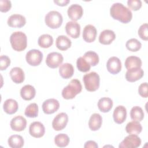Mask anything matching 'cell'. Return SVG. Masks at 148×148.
Instances as JSON below:
<instances>
[{"label":"cell","mask_w":148,"mask_h":148,"mask_svg":"<svg viewBox=\"0 0 148 148\" xmlns=\"http://www.w3.org/2000/svg\"><path fill=\"white\" fill-rule=\"evenodd\" d=\"M102 123V116L99 113H94L89 119L88 127L91 131H97L101 128Z\"/></svg>","instance_id":"obj_23"},{"label":"cell","mask_w":148,"mask_h":148,"mask_svg":"<svg viewBox=\"0 0 148 148\" xmlns=\"http://www.w3.org/2000/svg\"><path fill=\"white\" fill-rule=\"evenodd\" d=\"M38 43L42 48H49L53 43V38L50 35L43 34L39 37Z\"/></svg>","instance_id":"obj_31"},{"label":"cell","mask_w":148,"mask_h":148,"mask_svg":"<svg viewBox=\"0 0 148 148\" xmlns=\"http://www.w3.org/2000/svg\"><path fill=\"white\" fill-rule=\"evenodd\" d=\"M83 58L91 65L95 66L99 62V57L98 55L94 51H88L84 53Z\"/></svg>","instance_id":"obj_32"},{"label":"cell","mask_w":148,"mask_h":148,"mask_svg":"<svg viewBox=\"0 0 148 148\" xmlns=\"http://www.w3.org/2000/svg\"><path fill=\"white\" fill-rule=\"evenodd\" d=\"M12 8V3L8 0H1L0 1V11L1 12H7Z\"/></svg>","instance_id":"obj_41"},{"label":"cell","mask_w":148,"mask_h":148,"mask_svg":"<svg viewBox=\"0 0 148 148\" xmlns=\"http://www.w3.org/2000/svg\"><path fill=\"white\" fill-rule=\"evenodd\" d=\"M65 31L72 38H78L80 34V25L76 21H69L65 25Z\"/></svg>","instance_id":"obj_14"},{"label":"cell","mask_w":148,"mask_h":148,"mask_svg":"<svg viewBox=\"0 0 148 148\" xmlns=\"http://www.w3.org/2000/svg\"><path fill=\"white\" fill-rule=\"evenodd\" d=\"M82 90V86L80 82L77 79H74L71 80L68 86L63 88L62 96L65 99H71L79 94Z\"/></svg>","instance_id":"obj_3"},{"label":"cell","mask_w":148,"mask_h":148,"mask_svg":"<svg viewBox=\"0 0 148 148\" xmlns=\"http://www.w3.org/2000/svg\"><path fill=\"white\" fill-rule=\"evenodd\" d=\"M97 31L96 28L91 24L86 25L83 31V38L86 42L91 43L94 42L97 37Z\"/></svg>","instance_id":"obj_16"},{"label":"cell","mask_w":148,"mask_h":148,"mask_svg":"<svg viewBox=\"0 0 148 148\" xmlns=\"http://www.w3.org/2000/svg\"><path fill=\"white\" fill-rule=\"evenodd\" d=\"M141 145V139L137 135L130 134L120 143L119 148H136Z\"/></svg>","instance_id":"obj_7"},{"label":"cell","mask_w":148,"mask_h":148,"mask_svg":"<svg viewBox=\"0 0 148 148\" xmlns=\"http://www.w3.org/2000/svg\"><path fill=\"white\" fill-rule=\"evenodd\" d=\"M67 13L69 18L73 20V21H76L82 17L83 9L80 5L76 3L72 4L68 8Z\"/></svg>","instance_id":"obj_13"},{"label":"cell","mask_w":148,"mask_h":148,"mask_svg":"<svg viewBox=\"0 0 148 148\" xmlns=\"http://www.w3.org/2000/svg\"><path fill=\"white\" fill-rule=\"evenodd\" d=\"M3 108L5 112H6L7 114H14L17 111L18 109V103L16 100L13 99H8L4 102Z\"/></svg>","instance_id":"obj_26"},{"label":"cell","mask_w":148,"mask_h":148,"mask_svg":"<svg viewBox=\"0 0 148 148\" xmlns=\"http://www.w3.org/2000/svg\"><path fill=\"white\" fill-rule=\"evenodd\" d=\"M116 38L114 31L110 29H105L101 32L99 36V42L102 45H110Z\"/></svg>","instance_id":"obj_20"},{"label":"cell","mask_w":148,"mask_h":148,"mask_svg":"<svg viewBox=\"0 0 148 148\" xmlns=\"http://www.w3.org/2000/svg\"><path fill=\"white\" fill-rule=\"evenodd\" d=\"M60 108V103L58 100L50 98L45 101L42 104V109L43 112L47 114H53Z\"/></svg>","instance_id":"obj_10"},{"label":"cell","mask_w":148,"mask_h":148,"mask_svg":"<svg viewBox=\"0 0 148 148\" xmlns=\"http://www.w3.org/2000/svg\"><path fill=\"white\" fill-rule=\"evenodd\" d=\"M142 64L141 59L136 56L128 57L125 61V66L127 70L141 68Z\"/></svg>","instance_id":"obj_28"},{"label":"cell","mask_w":148,"mask_h":148,"mask_svg":"<svg viewBox=\"0 0 148 148\" xmlns=\"http://www.w3.org/2000/svg\"><path fill=\"white\" fill-rule=\"evenodd\" d=\"M69 140V136L65 134H58L54 138L55 144L60 147H64L68 146Z\"/></svg>","instance_id":"obj_34"},{"label":"cell","mask_w":148,"mask_h":148,"mask_svg":"<svg viewBox=\"0 0 148 148\" xmlns=\"http://www.w3.org/2000/svg\"><path fill=\"white\" fill-rule=\"evenodd\" d=\"M107 69L113 75L119 73L121 69V62L120 60L116 57H112L109 58L106 63Z\"/></svg>","instance_id":"obj_12"},{"label":"cell","mask_w":148,"mask_h":148,"mask_svg":"<svg viewBox=\"0 0 148 148\" xmlns=\"http://www.w3.org/2000/svg\"><path fill=\"white\" fill-rule=\"evenodd\" d=\"M36 94L35 88L29 84H27L23 87L20 90V95L22 98L26 101L32 99Z\"/></svg>","instance_id":"obj_22"},{"label":"cell","mask_w":148,"mask_h":148,"mask_svg":"<svg viewBox=\"0 0 148 148\" xmlns=\"http://www.w3.org/2000/svg\"><path fill=\"white\" fill-rule=\"evenodd\" d=\"M70 1L69 0H59V1H54V2L56 3L58 6H66L68 3H69Z\"/></svg>","instance_id":"obj_44"},{"label":"cell","mask_w":148,"mask_h":148,"mask_svg":"<svg viewBox=\"0 0 148 148\" xmlns=\"http://www.w3.org/2000/svg\"><path fill=\"white\" fill-rule=\"evenodd\" d=\"M147 23H145L140 26L138 29V35L144 40H148V32H147Z\"/></svg>","instance_id":"obj_38"},{"label":"cell","mask_w":148,"mask_h":148,"mask_svg":"<svg viewBox=\"0 0 148 148\" xmlns=\"http://www.w3.org/2000/svg\"><path fill=\"white\" fill-rule=\"evenodd\" d=\"M76 66L79 71L83 72H87L90 70L91 65L83 58L79 57L76 61Z\"/></svg>","instance_id":"obj_37"},{"label":"cell","mask_w":148,"mask_h":148,"mask_svg":"<svg viewBox=\"0 0 148 148\" xmlns=\"http://www.w3.org/2000/svg\"><path fill=\"white\" fill-rule=\"evenodd\" d=\"M113 106V101L110 98L103 97L99 99L98 102V108L99 110L103 113L109 112Z\"/></svg>","instance_id":"obj_27"},{"label":"cell","mask_w":148,"mask_h":148,"mask_svg":"<svg viewBox=\"0 0 148 148\" xmlns=\"http://www.w3.org/2000/svg\"><path fill=\"white\" fill-rule=\"evenodd\" d=\"M64 58L61 54L58 52H51L48 54L46 59V65L51 68L58 67L63 62Z\"/></svg>","instance_id":"obj_8"},{"label":"cell","mask_w":148,"mask_h":148,"mask_svg":"<svg viewBox=\"0 0 148 148\" xmlns=\"http://www.w3.org/2000/svg\"><path fill=\"white\" fill-rule=\"evenodd\" d=\"M125 46L128 50L135 52L138 51L141 48L142 44L138 39L132 38L127 40L125 44Z\"/></svg>","instance_id":"obj_35"},{"label":"cell","mask_w":148,"mask_h":148,"mask_svg":"<svg viewBox=\"0 0 148 148\" xmlns=\"http://www.w3.org/2000/svg\"><path fill=\"white\" fill-rule=\"evenodd\" d=\"M125 130L129 134L138 135L142 132V127L139 121L134 120L127 124Z\"/></svg>","instance_id":"obj_29"},{"label":"cell","mask_w":148,"mask_h":148,"mask_svg":"<svg viewBox=\"0 0 148 148\" xmlns=\"http://www.w3.org/2000/svg\"><path fill=\"white\" fill-rule=\"evenodd\" d=\"M138 92L141 97L145 98H147L148 94H147V82L143 83L139 86Z\"/></svg>","instance_id":"obj_42"},{"label":"cell","mask_w":148,"mask_h":148,"mask_svg":"<svg viewBox=\"0 0 148 148\" xmlns=\"http://www.w3.org/2000/svg\"><path fill=\"white\" fill-rule=\"evenodd\" d=\"M68 122V116L65 113L58 114L53 119L52 127L56 131H61L64 129Z\"/></svg>","instance_id":"obj_9"},{"label":"cell","mask_w":148,"mask_h":148,"mask_svg":"<svg viewBox=\"0 0 148 148\" xmlns=\"http://www.w3.org/2000/svg\"><path fill=\"white\" fill-rule=\"evenodd\" d=\"M10 42L13 49L15 51H21L27 47V38L24 32L16 31L10 35Z\"/></svg>","instance_id":"obj_2"},{"label":"cell","mask_w":148,"mask_h":148,"mask_svg":"<svg viewBox=\"0 0 148 148\" xmlns=\"http://www.w3.org/2000/svg\"><path fill=\"white\" fill-rule=\"evenodd\" d=\"M29 134L36 138L42 137L45 133V128L43 124L39 121L32 123L29 127Z\"/></svg>","instance_id":"obj_11"},{"label":"cell","mask_w":148,"mask_h":148,"mask_svg":"<svg viewBox=\"0 0 148 148\" xmlns=\"http://www.w3.org/2000/svg\"><path fill=\"white\" fill-rule=\"evenodd\" d=\"M144 75V71L141 68L127 70L125 73V79L130 82H134L140 79Z\"/></svg>","instance_id":"obj_19"},{"label":"cell","mask_w":148,"mask_h":148,"mask_svg":"<svg viewBox=\"0 0 148 148\" xmlns=\"http://www.w3.org/2000/svg\"><path fill=\"white\" fill-rule=\"evenodd\" d=\"M113 120L117 124H122L124 123L127 117V109L122 105L117 106L113 112Z\"/></svg>","instance_id":"obj_18"},{"label":"cell","mask_w":148,"mask_h":148,"mask_svg":"<svg viewBox=\"0 0 148 148\" xmlns=\"http://www.w3.org/2000/svg\"><path fill=\"white\" fill-rule=\"evenodd\" d=\"M130 116L132 120L141 121L144 117V112L142 109L138 106H134L130 111Z\"/></svg>","instance_id":"obj_33"},{"label":"cell","mask_w":148,"mask_h":148,"mask_svg":"<svg viewBox=\"0 0 148 148\" xmlns=\"http://www.w3.org/2000/svg\"><path fill=\"white\" fill-rule=\"evenodd\" d=\"M84 147H98V146L97 143L93 140H88L86 142L84 146Z\"/></svg>","instance_id":"obj_43"},{"label":"cell","mask_w":148,"mask_h":148,"mask_svg":"<svg viewBox=\"0 0 148 148\" xmlns=\"http://www.w3.org/2000/svg\"><path fill=\"white\" fill-rule=\"evenodd\" d=\"M10 125L12 130L17 132L22 131L26 128L27 120L24 117L17 116L12 119Z\"/></svg>","instance_id":"obj_17"},{"label":"cell","mask_w":148,"mask_h":148,"mask_svg":"<svg viewBox=\"0 0 148 148\" xmlns=\"http://www.w3.org/2000/svg\"><path fill=\"white\" fill-rule=\"evenodd\" d=\"M71 45L72 42L71 39H69L66 36L60 35L56 39V47L60 50H66L71 46Z\"/></svg>","instance_id":"obj_25"},{"label":"cell","mask_w":148,"mask_h":148,"mask_svg":"<svg viewBox=\"0 0 148 148\" xmlns=\"http://www.w3.org/2000/svg\"><path fill=\"white\" fill-rule=\"evenodd\" d=\"M24 114L28 117H36L38 114V106L37 104L36 103H32L29 104L25 108Z\"/></svg>","instance_id":"obj_36"},{"label":"cell","mask_w":148,"mask_h":148,"mask_svg":"<svg viewBox=\"0 0 148 148\" xmlns=\"http://www.w3.org/2000/svg\"><path fill=\"white\" fill-rule=\"evenodd\" d=\"M10 64V58L5 55H2L0 57V69L3 71L7 69V68Z\"/></svg>","instance_id":"obj_40"},{"label":"cell","mask_w":148,"mask_h":148,"mask_svg":"<svg viewBox=\"0 0 148 148\" xmlns=\"http://www.w3.org/2000/svg\"><path fill=\"white\" fill-rule=\"evenodd\" d=\"M128 6L134 11L138 10L142 7V1L140 0H128Z\"/></svg>","instance_id":"obj_39"},{"label":"cell","mask_w":148,"mask_h":148,"mask_svg":"<svg viewBox=\"0 0 148 148\" xmlns=\"http://www.w3.org/2000/svg\"><path fill=\"white\" fill-rule=\"evenodd\" d=\"M9 74L12 81L16 84L21 83L24 80V72L23 70L20 67L13 68L10 70Z\"/></svg>","instance_id":"obj_21"},{"label":"cell","mask_w":148,"mask_h":148,"mask_svg":"<svg viewBox=\"0 0 148 148\" xmlns=\"http://www.w3.org/2000/svg\"><path fill=\"white\" fill-rule=\"evenodd\" d=\"M8 25L13 28H21L26 23L25 17L21 14H14L11 15L8 20Z\"/></svg>","instance_id":"obj_15"},{"label":"cell","mask_w":148,"mask_h":148,"mask_svg":"<svg viewBox=\"0 0 148 148\" xmlns=\"http://www.w3.org/2000/svg\"><path fill=\"white\" fill-rule=\"evenodd\" d=\"M59 73L63 79H69L71 77L74 73L73 65L69 63H64L60 65L59 68Z\"/></svg>","instance_id":"obj_24"},{"label":"cell","mask_w":148,"mask_h":148,"mask_svg":"<svg viewBox=\"0 0 148 148\" xmlns=\"http://www.w3.org/2000/svg\"><path fill=\"white\" fill-rule=\"evenodd\" d=\"M62 21L63 18L61 14L57 11H50L45 16V23L51 29L59 28L61 25Z\"/></svg>","instance_id":"obj_5"},{"label":"cell","mask_w":148,"mask_h":148,"mask_svg":"<svg viewBox=\"0 0 148 148\" xmlns=\"http://www.w3.org/2000/svg\"><path fill=\"white\" fill-rule=\"evenodd\" d=\"M25 59L29 65L31 66H38L42 61L43 54L39 50L32 49L27 53Z\"/></svg>","instance_id":"obj_6"},{"label":"cell","mask_w":148,"mask_h":148,"mask_svg":"<svg viewBox=\"0 0 148 148\" xmlns=\"http://www.w3.org/2000/svg\"><path fill=\"white\" fill-rule=\"evenodd\" d=\"M83 80L86 89L88 91H95L99 87L100 77L95 72H91L84 75Z\"/></svg>","instance_id":"obj_4"},{"label":"cell","mask_w":148,"mask_h":148,"mask_svg":"<svg viewBox=\"0 0 148 148\" xmlns=\"http://www.w3.org/2000/svg\"><path fill=\"white\" fill-rule=\"evenodd\" d=\"M8 145L12 148H21L24 146V140L19 135H13L8 138Z\"/></svg>","instance_id":"obj_30"},{"label":"cell","mask_w":148,"mask_h":148,"mask_svg":"<svg viewBox=\"0 0 148 148\" xmlns=\"http://www.w3.org/2000/svg\"><path fill=\"white\" fill-rule=\"evenodd\" d=\"M110 14L113 18L124 24L130 22L132 18V13L130 9L119 2L112 5L110 9Z\"/></svg>","instance_id":"obj_1"}]
</instances>
